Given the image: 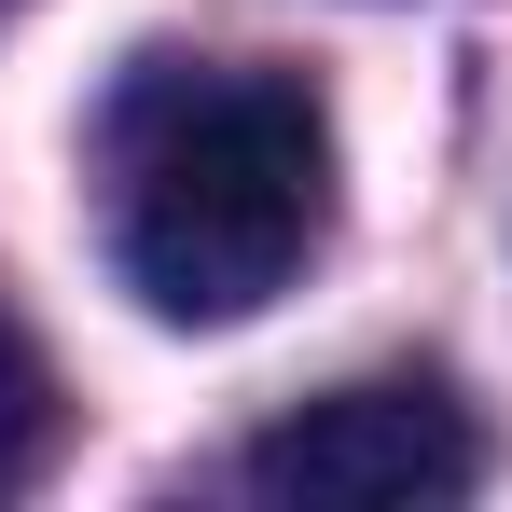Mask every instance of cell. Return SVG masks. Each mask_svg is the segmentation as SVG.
Segmentation results:
<instances>
[{
    "label": "cell",
    "instance_id": "obj_2",
    "mask_svg": "<svg viewBox=\"0 0 512 512\" xmlns=\"http://www.w3.org/2000/svg\"><path fill=\"white\" fill-rule=\"evenodd\" d=\"M236 485L277 512H443L485 485V429L429 374H374V388H333V402H291L236 457Z\"/></svg>",
    "mask_w": 512,
    "mask_h": 512
},
{
    "label": "cell",
    "instance_id": "obj_3",
    "mask_svg": "<svg viewBox=\"0 0 512 512\" xmlns=\"http://www.w3.org/2000/svg\"><path fill=\"white\" fill-rule=\"evenodd\" d=\"M42 457H56V374H42V346L14 333V305H0V499H28Z\"/></svg>",
    "mask_w": 512,
    "mask_h": 512
},
{
    "label": "cell",
    "instance_id": "obj_1",
    "mask_svg": "<svg viewBox=\"0 0 512 512\" xmlns=\"http://www.w3.org/2000/svg\"><path fill=\"white\" fill-rule=\"evenodd\" d=\"M333 222V125L277 70H139L111 97V263L125 291L222 333L263 319Z\"/></svg>",
    "mask_w": 512,
    "mask_h": 512
}]
</instances>
